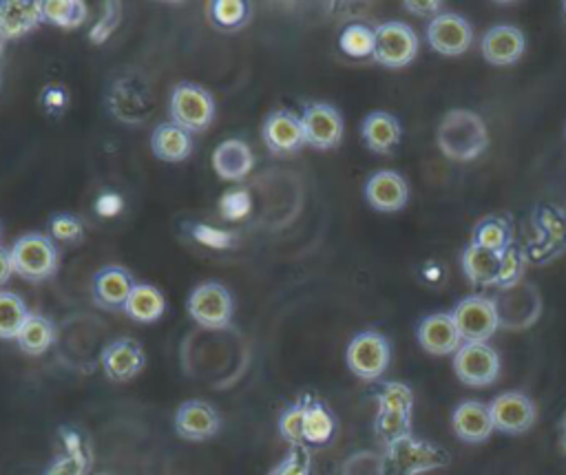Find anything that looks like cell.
Wrapping results in <instances>:
<instances>
[{
    "instance_id": "6da1fadb",
    "label": "cell",
    "mask_w": 566,
    "mask_h": 475,
    "mask_svg": "<svg viewBox=\"0 0 566 475\" xmlns=\"http://www.w3.org/2000/svg\"><path fill=\"white\" fill-rule=\"evenodd\" d=\"M436 139L442 155L453 161H471L489 146L484 119L469 108L449 110L438 126Z\"/></svg>"
},
{
    "instance_id": "7a4b0ae2",
    "label": "cell",
    "mask_w": 566,
    "mask_h": 475,
    "mask_svg": "<svg viewBox=\"0 0 566 475\" xmlns=\"http://www.w3.org/2000/svg\"><path fill=\"white\" fill-rule=\"evenodd\" d=\"M378 413H376V435L387 446L400 437L411 435V409H413V391L402 382H385L376 395Z\"/></svg>"
},
{
    "instance_id": "3957f363",
    "label": "cell",
    "mask_w": 566,
    "mask_h": 475,
    "mask_svg": "<svg viewBox=\"0 0 566 475\" xmlns=\"http://www.w3.org/2000/svg\"><path fill=\"white\" fill-rule=\"evenodd\" d=\"M491 300L500 327L509 331H522L526 327H533L542 314V296L537 287L526 281L495 287Z\"/></svg>"
},
{
    "instance_id": "277c9868",
    "label": "cell",
    "mask_w": 566,
    "mask_h": 475,
    "mask_svg": "<svg viewBox=\"0 0 566 475\" xmlns=\"http://www.w3.org/2000/svg\"><path fill=\"white\" fill-rule=\"evenodd\" d=\"M451 462L449 453L433 442L418 440L413 435L400 437L385 446L387 475H420L442 468Z\"/></svg>"
},
{
    "instance_id": "5b68a950",
    "label": "cell",
    "mask_w": 566,
    "mask_h": 475,
    "mask_svg": "<svg viewBox=\"0 0 566 475\" xmlns=\"http://www.w3.org/2000/svg\"><path fill=\"white\" fill-rule=\"evenodd\" d=\"M13 274L24 281L38 283L51 278L60 263V252L51 236L40 232L22 234L9 250Z\"/></svg>"
},
{
    "instance_id": "8992f818",
    "label": "cell",
    "mask_w": 566,
    "mask_h": 475,
    "mask_svg": "<svg viewBox=\"0 0 566 475\" xmlns=\"http://www.w3.org/2000/svg\"><path fill=\"white\" fill-rule=\"evenodd\" d=\"M170 122L186 133H203L214 119V97L197 82H179L170 93Z\"/></svg>"
},
{
    "instance_id": "52a82bcc",
    "label": "cell",
    "mask_w": 566,
    "mask_h": 475,
    "mask_svg": "<svg viewBox=\"0 0 566 475\" xmlns=\"http://www.w3.org/2000/svg\"><path fill=\"white\" fill-rule=\"evenodd\" d=\"M188 314L203 329H226L232 320V294L219 281L199 283L188 296Z\"/></svg>"
},
{
    "instance_id": "ba28073f",
    "label": "cell",
    "mask_w": 566,
    "mask_h": 475,
    "mask_svg": "<svg viewBox=\"0 0 566 475\" xmlns=\"http://www.w3.org/2000/svg\"><path fill=\"white\" fill-rule=\"evenodd\" d=\"M389 358H391L389 340L380 331H374V329L356 334L349 340L347 351H345V362H347L349 371L367 382L378 380L387 371Z\"/></svg>"
},
{
    "instance_id": "9c48e42d",
    "label": "cell",
    "mask_w": 566,
    "mask_h": 475,
    "mask_svg": "<svg viewBox=\"0 0 566 475\" xmlns=\"http://www.w3.org/2000/svg\"><path fill=\"white\" fill-rule=\"evenodd\" d=\"M374 60L387 68H400L413 62L418 35L405 22H382L374 29Z\"/></svg>"
},
{
    "instance_id": "30bf717a",
    "label": "cell",
    "mask_w": 566,
    "mask_h": 475,
    "mask_svg": "<svg viewBox=\"0 0 566 475\" xmlns=\"http://www.w3.org/2000/svg\"><path fill=\"white\" fill-rule=\"evenodd\" d=\"M462 342H486L500 327L489 296H467L451 312Z\"/></svg>"
},
{
    "instance_id": "8fae6325",
    "label": "cell",
    "mask_w": 566,
    "mask_h": 475,
    "mask_svg": "<svg viewBox=\"0 0 566 475\" xmlns=\"http://www.w3.org/2000/svg\"><path fill=\"white\" fill-rule=\"evenodd\" d=\"M453 371L467 387H489L500 373V356L486 342H462L453 353Z\"/></svg>"
},
{
    "instance_id": "7c38bea8",
    "label": "cell",
    "mask_w": 566,
    "mask_h": 475,
    "mask_svg": "<svg viewBox=\"0 0 566 475\" xmlns=\"http://www.w3.org/2000/svg\"><path fill=\"white\" fill-rule=\"evenodd\" d=\"M305 144L316 150L336 148L343 139V117L325 102H312L301 113Z\"/></svg>"
},
{
    "instance_id": "4fadbf2b",
    "label": "cell",
    "mask_w": 566,
    "mask_h": 475,
    "mask_svg": "<svg viewBox=\"0 0 566 475\" xmlns=\"http://www.w3.org/2000/svg\"><path fill=\"white\" fill-rule=\"evenodd\" d=\"M489 413L495 431L520 435L533 426L537 409L528 395L520 391H504L489 402Z\"/></svg>"
},
{
    "instance_id": "5bb4252c",
    "label": "cell",
    "mask_w": 566,
    "mask_h": 475,
    "mask_svg": "<svg viewBox=\"0 0 566 475\" xmlns=\"http://www.w3.org/2000/svg\"><path fill=\"white\" fill-rule=\"evenodd\" d=\"M102 371L113 382H128L146 367V351L135 338H117L104 345L99 353Z\"/></svg>"
},
{
    "instance_id": "9a60e30c",
    "label": "cell",
    "mask_w": 566,
    "mask_h": 475,
    "mask_svg": "<svg viewBox=\"0 0 566 475\" xmlns=\"http://www.w3.org/2000/svg\"><path fill=\"white\" fill-rule=\"evenodd\" d=\"M427 40L436 53L455 57L471 46L473 29L462 15L453 11H442L427 24Z\"/></svg>"
},
{
    "instance_id": "2e32d148",
    "label": "cell",
    "mask_w": 566,
    "mask_h": 475,
    "mask_svg": "<svg viewBox=\"0 0 566 475\" xmlns=\"http://www.w3.org/2000/svg\"><path fill=\"white\" fill-rule=\"evenodd\" d=\"M221 420L217 409L206 400H186L175 411V431L181 440L203 442L219 433Z\"/></svg>"
},
{
    "instance_id": "e0dca14e",
    "label": "cell",
    "mask_w": 566,
    "mask_h": 475,
    "mask_svg": "<svg viewBox=\"0 0 566 475\" xmlns=\"http://www.w3.org/2000/svg\"><path fill=\"white\" fill-rule=\"evenodd\" d=\"M261 137L272 155H292L305 144L301 117L292 110H272L263 122Z\"/></svg>"
},
{
    "instance_id": "ac0fdd59",
    "label": "cell",
    "mask_w": 566,
    "mask_h": 475,
    "mask_svg": "<svg viewBox=\"0 0 566 475\" xmlns=\"http://www.w3.org/2000/svg\"><path fill=\"white\" fill-rule=\"evenodd\" d=\"M365 199L378 212H398L409 201V186L396 170H378L365 183Z\"/></svg>"
},
{
    "instance_id": "d6986e66",
    "label": "cell",
    "mask_w": 566,
    "mask_h": 475,
    "mask_svg": "<svg viewBox=\"0 0 566 475\" xmlns=\"http://www.w3.org/2000/svg\"><path fill=\"white\" fill-rule=\"evenodd\" d=\"M418 342L431 356H449L455 353L462 345L453 316L447 312H436L422 318L418 325Z\"/></svg>"
},
{
    "instance_id": "ffe728a7",
    "label": "cell",
    "mask_w": 566,
    "mask_h": 475,
    "mask_svg": "<svg viewBox=\"0 0 566 475\" xmlns=\"http://www.w3.org/2000/svg\"><path fill=\"white\" fill-rule=\"evenodd\" d=\"M524 46H526L524 33L513 24L491 27L480 42L482 57L495 66H506L517 62L524 53Z\"/></svg>"
},
{
    "instance_id": "44dd1931",
    "label": "cell",
    "mask_w": 566,
    "mask_h": 475,
    "mask_svg": "<svg viewBox=\"0 0 566 475\" xmlns=\"http://www.w3.org/2000/svg\"><path fill=\"white\" fill-rule=\"evenodd\" d=\"M451 426H453V433L467 444L486 442L491 437V433L495 431L491 413H489V404L478 402V400L460 402L453 411Z\"/></svg>"
},
{
    "instance_id": "7402d4cb",
    "label": "cell",
    "mask_w": 566,
    "mask_h": 475,
    "mask_svg": "<svg viewBox=\"0 0 566 475\" xmlns=\"http://www.w3.org/2000/svg\"><path fill=\"white\" fill-rule=\"evenodd\" d=\"M135 285L137 283L133 281L126 267L106 265L95 274V281H93L95 303L104 309H124Z\"/></svg>"
},
{
    "instance_id": "603a6c76",
    "label": "cell",
    "mask_w": 566,
    "mask_h": 475,
    "mask_svg": "<svg viewBox=\"0 0 566 475\" xmlns=\"http://www.w3.org/2000/svg\"><path fill=\"white\" fill-rule=\"evenodd\" d=\"M254 155L243 139H226L212 152V168L223 181H241L250 175Z\"/></svg>"
},
{
    "instance_id": "cb8c5ba5",
    "label": "cell",
    "mask_w": 566,
    "mask_h": 475,
    "mask_svg": "<svg viewBox=\"0 0 566 475\" xmlns=\"http://www.w3.org/2000/svg\"><path fill=\"white\" fill-rule=\"evenodd\" d=\"M42 20V2L4 0L0 2V38H20L33 31Z\"/></svg>"
},
{
    "instance_id": "d4e9b609",
    "label": "cell",
    "mask_w": 566,
    "mask_h": 475,
    "mask_svg": "<svg viewBox=\"0 0 566 475\" xmlns=\"http://www.w3.org/2000/svg\"><path fill=\"white\" fill-rule=\"evenodd\" d=\"M360 135L369 150L378 155H387L394 146H398L402 128L400 122L387 110H371L360 126Z\"/></svg>"
},
{
    "instance_id": "484cf974",
    "label": "cell",
    "mask_w": 566,
    "mask_h": 475,
    "mask_svg": "<svg viewBox=\"0 0 566 475\" xmlns=\"http://www.w3.org/2000/svg\"><path fill=\"white\" fill-rule=\"evenodd\" d=\"M150 150L157 159L179 163L192 152V137L172 122H161L150 135Z\"/></svg>"
},
{
    "instance_id": "4316f807",
    "label": "cell",
    "mask_w": 566,
    "mask_h": 475,
    "mask_svg": "<svg viewBox=\"0 0 566 475\" xmlns=\"http://www.w3.org/2000/svg\"><path fill=\"white\" fill-rule=\"evenodd\" d=\"M500 254L502 252H493V250H486L482 245L469 243L467 250L462 252V270H464L467 278L473 285L497 287V281H500Z\"/></svg>"
},
{
    "instance_id": "83f0119b",
    "label": "cell",
    "mask_w": 566,
    "mask_h": 475,
    "mask_svg": "<svg viewBox=\"0 0 566 475\" xmlns=\"http://www.w3.org/2000/svg\"><path fill=\"white\" fill-rule=\"evenodd\" d=\"M124 312L128 318H133L135 323H155L164 316L166 312V298L164 294L148 283H137L124 305Z\"/></svg>"
},
{
    "instance_id": "f1b7e54d",
    "label": "cell",
    "mask_w": 566,
    "mask_h": 475,
    "mask_svg": "<svg viewBox=\"0 0 566 475\" xmlns=\"http://www.w3.org/2000/svg\"><path fill=\"white\" fill-rule=\"evenodd\" d=\"M336 429L332 411L312 393H305V418H303V440L305 444H325L332 440Z\"/></svg>"
},
{
    "instance_id": "f546056e",
    "label": "cell",
    "mask_w": 566,
    "mask_h": 475,
    "mask_svg": "<svg viewBox=\"0 0 566 475\" xmlns=\"http://www.w3.org/2000/svg\"><path fill=\"white\" fill-rule=\"evenodd\" d=\"M53 340H55V325L46 316L35 312L29 314L20 334L15 336L20 351L27 356H42L53 345Z\"/></svg>"
},
{
    "instance_id": "4dcf8cb0",
    "label": "cell",
    "mask_w": 566,
    "mask_h": 475,
    "mask_svg": "<svg viewBox=\"0 0 566 475\" xmlns=\"http://www.w3.org/2000/svg\"><path fill=\"white\" fill-rule=\"evenodd\" d=\"M29 314L31 312L20 294L0 289V340H15Z\"/></svg>"
},
{
    "instance_id": "1f68e13d",
    "label": "cell",
    "mask_w": 566,
    "mask_h": 475,
    "mask_svg": "<svg viewBox=\"0 0 566 475\" xmlns=\"http://www.w3.org/2000/svg\"><path fill=\"white\" fill-rule=\"evenodd\" d=\"M91 466L88 453L80 446V435L66 433V453L57 455L44 471V475H86Z\"/></svg>"
},
{
    "instance_id": "d6a6232c",
    "label": "cell",
    "mask_w": 566,
    "mask_h": 475,
    "mask_svg": "<svg viewBox=\"0 0 566 475\" xmlns=\"http://www.w3.org/2000/svg\"><path fill=\"white\" fill-rule=\"evenodd\" d=\"M208 20L221 31H234L250 18V4L243 0H214L208 4Z\"/></svg>"
},
{
    "instance_id": "836d02e7",
    "label": "cell",
    "mask_w": 566,
    "mask_h": 475,
    "mask_svg": "<svg viewBox=\"0 0 566 475\" xmlns=\"http://www.w3.org/2000/svg\"><path fill=\"white\" fill-rule=\"evenodd\" d=\"M86 4L80 0H44L42 2V20L62 27L75 29L86 20Z\"/></svg>"
},
{
    "instance_id": "e575fe53",
    "label": "cell",
    "mask_w": 566,
    "mask_h": 475,
    "mask_svg": "<svg viewBox=\"0 0 566 475\" xmlns=\"http://www.w3.org/2000/svg\"><path fill=\"white\" fill-rule=\"evenodd\" d=\"M471 243L482 245L493 252H504L511 245V234L509 225L500 217H484L475 228H473V239Z\"/></svg>"
},
{
    "instance_id": "d590c367",
    "label": "cell",
    "mask_w": 566,
    "mask_h": 475,
    "mask_svg": "<svg viewBox=\"0 0 566 475\" xmlns=\"http://www.w3.org/2000/svg\"><path fill=\"white\" fill-rule=\"evenodd\" d=\"M374 29L360 22L347 24L338 38L343 53L349 57H371L374 55Z\"/></svg>"
},
{
    "instance_id": "8d00e7d4",
    "label": "cell",
    "mask_w": 566,
    "mask_h": 475,
    "mask_svg": "<svg viewBox=\"0 0 566 475\" xmlns=\"http://www.w3.org/2000/svg\"><path fill=\"white\" fill-rule=\"evenodd\" d=\"M340 475H387L385 453L378 451H356L345 457L340 466Z\"/></svg>"
},
{
    "instance_id": "74e56055",
    "label": "cell",
    "mask_w": 566,
    "mask_h": 475,
    "mask_svg": "<svg viewBox=\"0 0 566 475\" xmlns=\"http://www.w3.org/2000/svg\"><path fill=\"white\" fill-rule=\"evenodd\" d=\"M303 418H305V393L294 404H290L279 418V433L290 446L305 444V440H303Z\"/></svg>"
},
{
    "instance_id": "f35d334b",
    "label": "cell",
    "mask_w": 566,
    "mask_h": 475,
    "mask_svg": "<svg viewBox=\"0 0 566 475\" xmlns=\"http://www.w3.org/2000/svg\"><path fill=\"white\" fill-rule=\"evenodd\" d=\"M526 270V254L522 252V247L517 245H509L502 254H500V281L497 287L502 285H513L517 281H522Z\"/></svg>"
},
{
    "instance_id": "ab89813d",
    "label": "cell",
    "mask_w": 566,
    "mask_h": 475,
    "mask_svg": "<svg viewBox=\"0 0 566 475\" xmlns=\"http://www.w3.org/2000/svg\"><path fill=\"white\" fill-rule=\"evenodd\" d=\"M312 455L305 444L290 446L283 460L268 473V475H310Z\"/></svg>"
},
{
    "instance_id": "60d3db41",
    "label": "cell",
    "mask_w": 566,
    "mask_h": 475,
    "mask_svg": "<svg viewBox=\"0 0 566 475\" xmlns=\"http://www.w3.org/2000/svg\"><path fill=\"white\" fill-rule=\"evenodd\" d=\"M219 210L223 214V219L234 221V219H243L245 214H250L252 203H250V194L245 190H230L221 197L219 201Z\"/></svg>"
},
{
    "instance_id": "b9f144b4",
    "label": "cell",
    "mask_w": 566,
    "mask_h": 475,
    "mask_svg": "<svg viewBox=\"0 0 566 475\" xmlns=\"http://www.w3.org/2000/svg\"><path fill=\"white\" fill-rule=\"evenodd\" d=\"M49 230L57 241H77L82 236V223L73 214H55L49 221Z\"/></svg>"
},
{
    "instance_id": "7bdbcfd3",
    "label": "cell",
    "mask_w": 566,
    "mask_h": 475,
    "mask_svg": "<svg viewBox=\"0 0 566 475\" xmlns=\"http://www.w3.org/2000/svg\"><path fill=\"white\" fill-rule=\"evenodd\" d=\"M192 236L203 243V245H210V247H230L232 245V234L230 232H221L217 228H210V225H201V223H195L192 225Z\"/></svg>"
},
{
    "instance_id": "ee69618b",
    "label": "cell",
    "mask_w": 566,
    "mask_h": 475,
    "mask_svg": "<svg viewBox=\"0 0 566 475\" xmlns=\"http://www.w3.org/2000/svg\"><path fill=\"white\" fill-rule=\"evenodd\" d=\"M117 11H119V7L106 2V15H104V20L97 22V24L93 27V31H91V40H93L95 44L104 42V40L108 38V33L115 29V24H117Z\"/></svg>"
},
{
    "instance_id": "f6af8a7d",
    "label": "cell",
    "mask_w": 566,
    "mask_h": 475,
    "mask_svg": "<svg viewBox=\"0 0 566 475\" xmlns=\"http://www.w3.org/2000/svg\"><path fill=\"white\" fill-rule=\"evenodd\" d=\"M405 4V9L409 11V13H413V15H420V18H436V15H440L442 13V7H444V2H440V0H407V2H402Z\"/></svg>"
},
{
    "instance_id": "bcb514c9",
    "label": "cell",
    "mask_w": 566,
    "mask_h": 475,
    "mask_svg": "<svg viewBox=\"0 0 566 475\" xmlns=\"http://www.w3.org/2000/svg\"><path fill=\"white\" fill-rule=\"evenodd\" d=\"M13 274V265H11V254L9 250L0 247V287L9 281V276Z\"/></svg>"
},
{
    "instance_id": "7dc6e473",
    "label": "cell",
    "mask_w": 566,
    "mask_h": 475,
    "mask_svg": "<svg viewBox=\"0 0 566 475\" xmlns=\"http://www.w3.org/2000/svg\"><path fill=\"white\" fill-rule=\"evenodd\" d=\"M562 426H564V446H566V413H564V422H562Z\"/></svg>"
},
{
    "instance_id": "c3c4849f",
    "label": "cell",
    "mask_w": 566,
    "mask_h": 475,
    "mask_svg": "<svg viewBox=\"0 0 566 475\" xmlns=\"http://www.w3.org/2000/svg\"><path fill=\"white\" fill-rule=\"evenodd\" d=\"M564 13H566V2H564Z\"/></svg>"
}]
</instances>
